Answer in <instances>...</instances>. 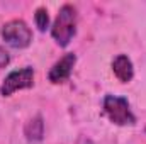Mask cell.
<instances>
[{
    "label": "cell",
    "instance_id": "1",
    "mask_svg": "<svg viewBox=\"0 0 146 144\" xmlns=\"http://www.w3.org/2000/svg\"><path fill=\"white\" fill-rule=\"evenodd\" d=\"M76 31V10L72 5H63L53 24L51 34L60 46H68Z\"/></svg>",
    "mask_w": 146,
    "mask_h": 144
},
{
    "label": "cell",
    "instance_id": "2",
    "mask_svg": "<svg viewBox=\"0 0 146 144\" xmlns=\"http://www.w3.org/2000/svg\"><path fill=\"white\" fill-rule=\"evenodd\" d=\"M104 112L109 117L110 122H114L117 126H133L136 122V117L131 112L127 100L122 98V97L106 95V98H104Z\"/></svg>",
    "mask_w": 146,
    "mask_h": 144
},
{
    "label": "cell",
    "instance_id": "3",
    "mask_svg": "<svg viewBox=\"0 0 146 144\" xmlns=\"http://www.w3.org/2000/svg\"><path fill=\"white\" fill-rule=\"evenodd\" d=\"M2 37L12 48H27L33 41V32L24 20H10L2 27Z\"/></svg>",
    "mask_w": 146,
    "mask_h": 144
},
{
    "label": "cell",
    "instance_id": "4",
    "mask_svg": "<svg viewBox=\"0 0 146 144\" xmlns=\"http://www.w3.org/2000/svg\"><path fill=\"white\" fill-rule=\"evenodd\" d=\"M34 85V70L33 68H21L15 71L9 73L0 87V93L3 97H10L14 92L22 88H31Z\"/></svg>",
    "mask_w": 146,
    "mask_h": 144
},
{
    "label": "cell",
    "instance_id": "5",
    "mask_svg": "<svg viewBox=\"0 0 146 144\" xmlns=\"http://www.w3.org/2000/svg\"><path fill=\"white\" fill-rule=\"evenodd\" d=\"M75 63H76V56L73 53L65 54L49 70V75H48L49 81L51 83H63V81H66L70 78V75H72V70H73V66H75Z\"/></svg>",
    "mask_w": 146,
    "mask_h": 144
},
{
    "label": "cell",
    "instance_id": "6",
    "mask_svg": "<svg viewBox=\"0 0 146 144\" xmlns=\"http://www.w3.org/2000/svg\"><path fill=\"white\" fill-rule=\"evenodd\" d=\"M112 71L119 78V81H122V83L131 81L133 76H134L133 63H131V59L126 54H117L114 58V61H112Z\"/></svg>",
    "mask_w": 146,
    "mask_h": 144
},
{
    "label": "cell",
    "instance_id": "7",
    "mask_svg": "<svg viewBox=\"0 0 146 144\" xmlns=\"http://www.w3.org/2000/svg\"><path fill=\"white\" fill-rule=\"evenodd\" d=\"M24 134H26V139L31 141V143H39L44 136V122H42V117L36 115L33 117L26 127H24Z\"/></svg>",
    "mask_w": 146,
    "mask_h": 144
},
{
    "label": "cell",
    "instance_id": "8",
    "mask_svg": "<svg viewBox=\"0 0 146 144\" xmlns=\"http://www.w3.org/2000/svg\"><path fill=\"white\" fill-rule=\"evenodd\" d=\"M34 19H36L37 29H39V31H46V27H48V24H49V15H48V10H46V9H42V7H39V9L36 10Z\"/></svg>",
    "mask_w": 146,
    "mask_h": 144
},
{
    "label": "cell",
    "instance_id": "9",
    "mask_svg": "<svg viewBox=\"0 0 146 144\" xmlns=\"http://www.w3.org/2000/svg\"><path fill=\"white\" fill-rule=\"evenodd\" d=\"M9 63H10V56H9V53L0 46V68H5Z\"/></svg>",
    "mask_w": 146,
    "mask_h": 144
}]
</instances>
